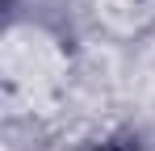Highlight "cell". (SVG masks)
<instances>
[{"label":"cell","mask_w":155,"mask_h":151,"mask_svg":"<svg viewBox=\"0 0 155 151\" xmlns=\"http://www.w3.org/2000/svg\"><path fill=\"white\" fill-rule=\"evenodd\" d=\"M59 72H63V59L42 34H34V29L8 34V80L13 84H34V92H38V88H51Z\"/></svg>","instance_id":"obj_1"}]
</instances>
